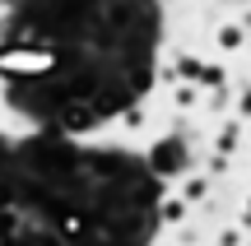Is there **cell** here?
<instances>
[{
  "label": "cell",
  "instance_id": "obj_1",
  "mask_svg": "<svg viewBox=\"0 0 251 246\" xmlns=\"http://www.w3.org/2000/svg\"><path fill=\"white\" fill-rule=\"evenodd\" d=\"M0 65H5V70H19V74H42L47 65H51V56L47 51H9Z\"/></svg>",
  "mask_w": 251,
  "mask_h": 246
},
{
  "label": "cell",
  "instance_id": "obj_2",
  "mask_svg": "<svg viewBox=\"0 0 251 246\" xmlns=\"http://www.w3.org/2000/svg\"><path fill=\"white\" fill-rule=\"evenodd\" d=\"M237 42H242V28H237V23H224V28H219V46H228V51H233Z\"/></svg>",
  "mask_w": 251,
  "mask_h": 246
}]
</instances>
